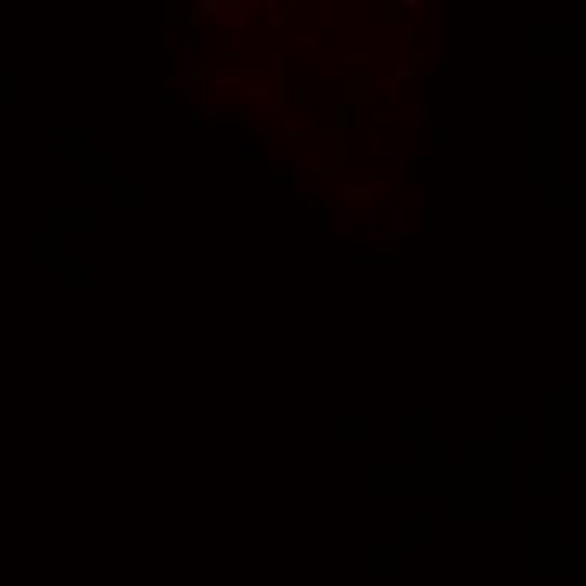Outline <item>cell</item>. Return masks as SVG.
I'll use <instances>...</instances> for the list:
<instances>
[{
    "instance_id": "50",
    "label": "cell",
    "mask_w": 586,
    "mask_h": 586,
    "mask_svg": "<svg viewBox=\"0 0 586 586\" xmlns=\"http://www.w3.org/2000/svg\"><path fill=\"white\" fill-rule=\"evenodd\" d=\"M279 131L284 133V139H290V141H292V136L297 133V118H294V115L284 118V123H282V128H279Z\"/></svg>"
},
{
    "instance_id": "62",
    "label": "cell",
    "mask_w": 586,
    "mask_h": 586,
    "mask_svg": "<svg viewBox=\"0 0 586 586\" xmlns=\"http://www.w3.org/2000/svg\"><path fill=\"white\" fill-rule=\"evenodd\" d=\"M266 8H269V16H274V10H277V8H274V0H269Z\"/></svg>"
},
{
    "instance_id": "55",
    "label": "cell",
    "mask_w": 586,
    "mask_h": 586,
    "mask_svg": "<svg viewBox=\"0 0 586 586\" xmlns=\"http://www.w3.org/2000/svg\"><path fill=\"white\" fill-rule=\"evenodd\" d=\"M216 99H219V102H224V99H243V94H240V91H219Z\"/></svg>"
},
{
    "instance_id": "4",
    "label": "cell",
    "mask_w": 586,
    "mask_h": 586,
    "mask_svg": "<svg viewBox=\"0 0 586 586\" xmlns=\"http://www.w3.org/2000/svg\"><path fill=\"white\" fill-rule=\"evenodd\" d=\"M318 131L323 136L320 156H344V141L354 128V110L344 102H323L318 107ZM347 162V159H344Z\"/></svg>"
},
{
    "instance_id": "8",
    "label": "cell",
    "mask_w": 586,
    "mask_h": 586,
    "mask_svg": "<svg viewBox=\"0 0 586 586\" xmlns=\"http://www.w3.org/2000/svg\"><path fill=\"white\" fill-rule=\"evenodd\" d=\"M315 164H318V172L313 175V185H318L320 190L347 185L349 164L344 162V156H318Z\"/></svg>"
},
{
    "instance_id": "41",
    "label": "cell",
    "mask_w": 586,
    "mask_h": 586,
    "mask_svg": "<svg viewBox=\"0 0 586 586\" xmlns=\"http://www.w3.org/2000/svg\"><path fill=\"white\" fill-rule=\"evenodd\" d=\"M68 274H65V284H84V263H68Z\"/></svg>"
},
{
    "instance_id": "61",
    "label": "cell",
    "mask_w": 586,
    "mask_h": 586,
    "mask_svg": "<svg viewBox=\"0 0 586 586\" xmlns=\"http://www.w3.org/2000/svg\"><path fill=\"white\" fill-rule=\"evenodd\" d=\"M579 86H581V94H584V81H586V68H581V71H579Z\"/></svg>"
},
{
    "instance_id": "47",
    "label": "cell",
    "mask_w": 586,
    "mask_h": 586,
    "mask_svg": "<svg viewBox=\"0 0 586 586\" xmlns=\"http://www.w3.org/2000/svg\"><path fill=\"white\" fill-rule=\"evenodd\" d=\"M415 73H417V71H412V68H409L404 60H401V63L396 65V71H394V78H396V81H412V78H415Z\"/></svg>"
},
{
    "instance_id": "27",
    "label": "cell",
    "mask_w": 586,
    "mask_h": 586,
    "mask_svg": "<svg viewBox=\"0 0 586 586\" xmlns=\"http://www.w3.org/2000/svg\"><path fill=\"white\" fill-rule=\"evenodd\" d=\"M448 453H451V443L448 440H430L425 445V464H445Z\"/></svg>"
},
{
    "instance_id": "3",
    "label": "cell",
    "mask_w": 586,
    "mask_h": 586,
    "mask_svg": "<svg viewBox=\"0 0 586 586\" xmlns=\"http://www.w3.org/2000/svg\"><path fill=\"white\" fill-rule=\"evenodd\" d=\"M344 105L352 110L375 107V57L367 50H349L344 55Z\"/></svg>"
},
{
    "instance_id": "34",
    "label": "cell",
    "mask_w": 586,
    "mask_h": 586,
    "mask_svg": "<svg viewBox=\"0 0 586 586\" xmlns=\"http://www.w3.org/2000/svg\"><path fill=\"white\" fill-rule=\"evenodd\" d=\"M415 120V123H425V118H428V107L422 105V102H412V105H404L401 107V120Z\"/></svg>"
},
{
    "instance_id": "33",
    "label": "cell",
    "mask_w": 586,
    "mask_h": 586,
    "mask_svg": "<svg viewBox=\"0 0 586 586\" xmlns=\"http://www.w3.org/2000/svg\"><path fill=\"white\" fill-rule=\"evenodd\" d=\"M188 128L193 133H214V123L209 118H203V112L198 107L188 110Z\"/></svg>"
},
{
    "instance_id": "59",
    "label": "cell",
    "mask_w": 586,
    "mask_h": 586,
    "mask_svg": "<svg viewBox=\"0 0 586 586\" xmlns=\"http://www.w3.org/2000/svg\"><path fill=\"white\" fill-rule=\"evenodd\" d=\"M399 5H401V10H404V8H417L420 3L417 0H399Z\"/></svg>"
},
{
    "instance_id": "7",
    "label": "cell",
    "mask_w": 586,
    "mask_h": 586,
    "mask_svg": "<svg viewBox=\"0 0 586 586\" xmlns=\"http://www.w3.org/2000/svg\"><path fill=\"white\" fill-rule=\"evenodd\" d=\"M378 154V133L375 128H360L354 125L352 133L344 141V159L347 164H373Z\"/></svg>"
},
{
    "instance_id": "40",
    "label": "cell",
    "mask_w": 586,
    "mask_h": 586,
    "mask_svg": "<svg viewBox=\"0 0 586 586\" xmlns=\"http://www.w3.org/2000/svg\"><path fill=\"white\" fill-rule=\"evenodd\" d=\"M57 250V240L55 237H39L37 240V258H50Z\"/></svg>"
},
{
    "instance_id": "38",
    "label": "cell",
    "mask_w": 586,
    "mask_h": 586,
    "mask_svg": "<svg viewBox=\"0 0 586 586\" xmlns=\"http://www.w3.org/2000/svg\"><path fill=\"white\" fill-rule=\"evenodd\" d=\"M404 63L412 68V71H425V68H428V55H425V50H407Z\"/></svg>"
},
{
    "instance_id": "19",
    "label": "cell",
    "mask_w": 586,
    "mask_h": 586,
    "mask_svg": "<svg viewBox=\"0 0 586 586\" xmlns=\"http://www.w3.org/2000/svg\"><path fill=\"white\" fill-rule=\"evenodd\" d=\"M399 440L401 443H425V430L428 422L420 415H401L399 417Z\"/></svg>"
},
{
    "instance_id": "49",
    "label": "cell",
    "mask_w": 586,
    "mask_h": 586,
    "mask_svg": "<svg viewBox=\"0 0 586 586\" xmlns=\"http://www.w3.org/2000/svg\"><path fill=\"white\" fill-rule=\"evenodd\" d=\"M216 125H240V123H245V118H243V115H219V112H216L214 115V118H211Z\"/></svg>"
},
{
    "instance_id": "21",
    "label": "cell",
    "mask_w": 586,
    "mask_h": 586,
    "mask_svg": "<svg viewBox=\"0 0 586 586\" xmlns=\"http://www.w3.org/2000/svg\"><path fill=\"white\" fill-rule=\"evenodd\" d=\"M394 206H399L401 211H420L425 209V203H428V195H425L420 188H401L396 190L394 198Z\"/></svg>"
},
{
    "instance_id": "17",
    "label": "cell",
    "mask_w": 586,
    "mask_h": 586,
    "mask_svg": "<svg viewBox=\"0 0 586 586\" xmlns=\"http://www.w3.org/2000/svg\"><path fill=\"white\" fill-rule=\"evenodd\" d=\"M532 422L526 415H503V440L505 443H526Z\"/></svg>"
},
{
    "instance_id": "11",
    "label": "cell",
    "mask_w": 586,
    "mask_h": 586,
    "mask_svg": "<svg viewBox=\"0 0 586 586\" xmlns=\"http://www.w3.org/2000/svg\"><path fill=\"white\" fill-rule=\"evenodd\" d=\"M341 214V224L339 232L344 237H383L381 235V216H378V209H373V214L362 216V219H347V203H339Z\"/></svg>"
},
{
    "instance_id": "2",
    "label": "cell",
    "mask_w": 586,
    "mask_h": 586,
    "mask_svg": "<svg viewBox=\"0 0 586 586\" xmlns=\"http://www.w3.org/2000/svg\"><path fill=\"white\" fill-rule=\"evenodd\" d=\"M555 464L573 469L581 458V391H553Z\"/></svg>"
},
{
    "instance_id": "25",
    "label": "cell",
    "mask_w": 586,
    "mask_h": 586,
    "mask_svg": "<svg viewBox=\"0 0 586 586\" xmlns=\"http://www.w3.org/2000/svg\"><path fill=\"white\" fill-rule=\"evenodd\" d=\"M344 193V203H373L375 185H344L339 188Z\"/></svg>"
},
{
    "instance_id": "30",
    "label": "cell",
    "mask_w": 586,
    "mask_h": 586,
    "mask_svg": "<svg viewBox=\"0 0 586 586\" xmlns=\"http://www.w3.org/2000/svg\"><path fill=\"white\" fill-rule=\"evenodd\" d=\"M269 78H271V71L266 65H245L243 68V81L248 84V86H266L269 84Z\"/></svg>"
},
{
    "instance_id": "51",
    "label": "cell",
    "mask_w": 586,
    "mask_h": 586,
    "mask_svg": "<svg viewBox=\"0 0 586 586\" xmlns=\"http://www.w3.org/2000/svg\"><path fill=\"white\" fill-rule=\"evenodd\" d=\"M440 71H443V65H440L438 60H433V63H428V68H425V78H428V81H433V78L440 76Z\"/></svg>"
},
{
    "instance_id": "1",
    "label": "cell",
    "mask_w": 586,
    "mask_h": 586,
    "mask_svg": "<svg viewBox=\"0 0 586 586\" xmlns=\"http://www.w3.org/2000/svg\"><path fill=\"white\" fill-rule=\"evenodd\" d=\"M555 78H529V182H555Z\"/></svg>"
},
{
    "instance_id": "53",
    "label": "cell",
    "mask_w": 586,
    "mask_h": 586,
    "mask_svg": "<svg viewBox=\"0 0 586 586\" xmlns=\"http://www.w3.org/2000/svg\"><path fill=\"white\" fill-rule=\"evenodd\" d=\"M279 110H282V107L277 105V102H269V105L263 102V105H261V112H263V115H269V118H274V115H277Z\"/></svg>"
},
{
    "instance_id": "56",
    "label": "cell",
    "mask_w": 586,
    "mask_h": 586,
    "mask_svg": "<svg viewBox=\"0 0 586 586\" xmlns=\"http://www.w3.org/2000/svg\"><path fill=\"white\" fill-rule=\"evenodd\" d=\"M297 68H320V60H294Z\"/></svg>"
},
{
    "instance_id": "32",
    "label": "cell",
    "mask_w": 586,
    "mask_h": 586,
    "mask_svg": "<svg viewBox=\"0 0 586 586\" xmlns=\"http://www.w3.org/2000/svg\"><path fill=\"white\" fill-rule=\"evenodd\" d=\"M307 209H315V211H336V209H339V201L331 195V190H318L313 198H307Z\"/></svg>"
},
{
    "instance_id": "23",
    "label": "cell",
    "mask_w": 586,
    "mask_h": 586,
    "mask_svg": "<svg viewBox=\"0 0 586 586\" xmlns=\"http://www.w3.org/2000/svg\"><path fill=\"white\" fill-rule=\"evenodd\" d=\"M529 492H553V469L529 466Z\"/></svg>"
},
{
    "instance_id": "9",
    "label": "cell",
    "mask_w": 586,
    "mask_h": 586,
    "mask_svg": "<svg viewBox=\"0 0 586 586\" xmlns=\"http://www.w3.org/2000/svg\"><path fill=\"white\" fill-rule=\"evenodd\" d=\"M323 151V136H320L315 120H310V128H297V133L292 136V159L294 164H302L305 159L315 162Z\"/></svg>"
},
{
    "instance_id": "43",
    "label": "cell",
    "mask_w": 586,
    "mask_h": 586,
    "mask_svg": "<svg viewBox=\"0 0 586 586\" xmlns=\"http://www.w3.org/2000/svg\"><path fill=\"white\" fill-rule=\"evenodd\" d=\"M579 112H581V144H579V156H586V102H584V94L579 97Z\"/></svg>"
},
{
    "instance_id": "10",
    "label": "cell",
    "mask_w": 586,
    "mask_h": 586,
    "mask_svg": "<svg viewBox=\"0 0 586 586\" xmlns=\"http://www.w3.org/2000/svg\"><path fill=\"white\" fill-rule=\"evenodd\" d=\"M292 102H294V110H300V107L318 110L323 105V78L320 76H297L292 81Z\"/></svg>"
},
{
    "instance_id": "44",
    "label": "cell",
    "mask_w": 586,
    "mask_h": 586,
    "mask_svg": "<svg viewBox=\"0 0 586 586\" xmlns=\"http://www.w3.org/2000/svg\"><path fill=\"white\" fill-rule=\"evenodd\" d=\"M388 154L394 159L401 154V131L399 128H391V133H388Z\"/></svg>"
},
{
    "instance_id": "54",
    "label": "cell",
    "mask_w": 586,
    "mask_h": 586,
    "mask_svg": "<svg viewBox=\"0 0 586 586\" xmlns=\"http://www.w3.org/2000/svg\"><path fill=\"white\" fill-rule=\"evenodd\" d=\"M271 24L277 26V29H284L287 24H290V18H287L284 13H274V18H271Z\"/></svg>"
},
{
    "instance_id": "28",
    "label": "cell",
    "mask_w": 586,
    "mask_h": 586,
    "mask_svg": "<svg viewBox=\"0 0 586 586\" xmlns=\"http://www.w3.org/2000/svg\"><path fill=\"white\" fill-rule=\"evenodd\" d=\"M407 211H401L399 206H394V201H388V237H401L407 232Z\"/></svg>"
},
{
    "instance_id": "45",
    "label": "cell",
    "mask_w": 586,
    "mask_h": 586,
    "mask_svg": "<svg viewBox=\"0 0 586 586\" xmlns=\"http://www.w3.org/2000/svg\"><path fill=\"white\" fill-rule=\"evenodd\" d=\"M375 563H394L396 566V547H375Z\"/></svg>"
},
{
    "instance_id": "36",
    "label": "cell",
    "mask_w": 586,
    "mask_h": 586,
    "mask_svg": "<svg viewBox=\"0 0 586 586\" xmlns=\"http://www.w3.org/2000/svg\"><path fill=\"white\" fill-rule=\"evenodd\" d=\"M412 154H415L417 159H422L425 154H428V131L425 128H417L415 133H412Z\"/></svg>"
},
{
    "instance_id": "12",
    "label": "cell",
    "mask_w": 586,
    "mask_h": 586,
    "mask_svg": "<svg viewBox=\"0 0 586 586\" xmlns=\"http://www.w3.org/2000/svg\"><path fill=\"white\" fill-rule=\"evenodd\" d=\"M315 44L323 55H347L349 52V29L344 24H323L315 34Z\"/></svg>"
},
{
    "instance_id": "35",
    "label": "cell",
    "mask_w": 586,
    "mask_h": 586,
    "mask_svg": "<svg viewBox=\"0 0 586 586\" xmlns=\"http://www.w3.org/2000/svg\"><path fill=\"white\" fill-rule=\"evenodd\" d=\"M206 47V31L201 26H195L190 21V29H188V52H201Z\"/></svg>"
},
{
    "instance_id": "18",
    "label": "cell",
    "mask_w": 586,
    "mask_h": 586,
    "mask_svg": "<svg viewBox=\"0 0 586 586\" xmlns=\"http://www.w3.org/2000/svg\"><path fill=\"white\" fill-rule=\"evenodd\" d=\"M274 63H277V105H287L290 102V52L287 50H277L274 52Z\"/></svg>"
},
{
    "instance_id": "15",
    "label": "cell",
    "mask_w": 586,
    "mask_h": 586,
    "mask_svg": "<svg viewBox=\"0 0 586 586\" xmlns=\"http://www.w3.org/2000/svg\"><path fill=\"white\" fill-rule=\"evenodd\" d=\"M435 26H438V34H435V52L448 55V50H451V3H448V0H440L438 3Z\"/></svg>"
},
{
    "instance_id": "6",
    "label": "cell",
    "mask_w": 586,
    "mask_h": 586,
    "mask_svg": "<svg viewBox=\"0 0 586 586\" xmlns=\"http://www.w3.org/2000/svg\"><path fill=\"white\" fill-rule=\"evenodd\" d=\"M243 68H245V55L240 50L214 52V65L206 73V81H214L219 86H240V84H245Z\"/></svg>"
},
{
    "instance_id": "42",
    "label": "cell",
    "mask_w": 586,
    "mask_h": 586,
    "mask_svg": "<svg viewBox=\"0 0 586 586\" xmlns=\"http://www.w3.org/2000/svg\"><path fill=\"white\" fill-rule=\"evenodd\" d=\"M263 139H266L269 148H282V146L287 144L284 133H282L279 128H266V131H263Z\"/></svg>"
},
{
    "instance_id": "20",
    "label": "cell",
    "mask_w": 586,
    "mask_h": 586,
    "mask_svg": "<svg viewBox=\"0 0 586 586\" xmlns=\"http://www.w3.org/2000/svg\"><path fill=\"white\" fill-rule=\"evenodd\" d=\"M373 440V417L360 415V417H347V443L362 445Z\"/></svg>"
},
{
    "instance_id": "57",
    "label": "cell",
    "mask_w": 586,
    "mask_h": 586,
    "mask_svg": "<svg viewBox=\"0 0 586 586\" xmlns=\"http://www.w3.org/2000/svg\"><path fill=\"white\" fill-rule=\"evenodd\" d=\"M425 24V21L422 18H417V21H401V26H404V29H409V31H415V29H420Z\"/></svg>"
},
{
    "instance_id": "48",
    "label": "cell",
    "mask_w": 586,
    "mask_h": 586,
    "mask_svg": "<svg viewBox=\"0 0 586 586\" xmlns=\"http://www.w3.org/2000/svg\"><path fill=\"white\" fill-rule=\"evenodd\" d=\"M240 94H243L245 99H248V97H269L271 89H269V86H248V84H245L243 89H240Z\"/></svg>"
},
{
    "instance_id": "16",
    "label": "cell",
    "mask_w": 586,
    "mask_h": 586,
    "mask_svg": "<svg viewBox=\"0 0 586 586\" xmlns=\"http://www.w3.org/2000/svg\"><path fill=\"white\" fill-rule=\"evenodd\" d=\"M269 182H297V185H313V172L305 164H287V167H269Z\"/></svg>"
},
{
    "instance_id": "39",
    "label": "cell",
    "mask_w": 586,
    "mask_h": 586,
    "mask_svg": "<svg viewBox=\"0 0 586 586\" xmlns=\"http://www.w3.org/2000/svg\"><path fill=\"white\" fill-rule=\"evenodd\" d=\"M224 8V0H201L198 3V13L206 18H216Z\"/></svg>"
},
{
    "instance_id": "29",
    "label": "cell",
    "mask_w": 586,
    "mask_h": 586,
    "mask_svg": "<svg viewBox=\"0 0 586 586\" xmlns=\"http://www.w3.org/2000/svg\"><path fill=\"white\" fill-rule=\"evenodd\" d=\"M399 526H401V539H404V542H409V545L417 542L420 545L425 539V524L420 519H404Z\"/></svg>"
},
{
    "instance_id": "13",
    "label": "cell",
    "mask_w": 586,
    "mask_h": 586,
    "mask_svg": "<svg viewBox=\"0 0 586 586\" xmlns=\"http://www.w3.org/2000/svg\"><path fill=\"white\" fill-rule=\"evenodd\" d=\"M182 68H185V76H182L180 86H185L190 107H195V105H198V94H201V84H206V73H209V71H206V65L201 60L190 57L188 52L182 55Z\"/></svg>"
},
{
    "instance_id": "31",
    "label": "cell",
    "mask_w": 586,
    "mask_h": 586,
    "mask_svg": "<svg viewBox=\"0 0 586 586\" xmlns=\"http://www.w3.org/2000/svg\"><path fill=\"white\" fill-rule=\"evenodd\" d=\"M370 123L373 125H396L401 123V112L399 110H391V107H373L370 110Z\"/></svg>"
},
{
    "instance_id": "14",
    "label": "cell",
    "mask_w": 586,
    "mask_h": 586,
    "mask_svg": "<svg viewBox=\"0 0 586 586\" xmlns=\"http://www.w3.org/2000/svg\"><path fill=\"white\" fill-rule=\"evenodd\" d=\"M553 206L558 211L581 209V182H576V180L553 182Z\"/></svg>"
},
{
    "instance_id": "26",
    "label": "cell",
    "mask_w": 586,
    "mask_h": 586,
    "mask_svg": "<svg viewBox=\"0 0 586 586\" xmlns=\"http://www.w3.org/2000/svg\"><path fill=\"white\" fill-rule=\"evenodd\" d=\"M86 172H89V180L91 182H102V180H110L112 177V159H102V156H91L89 164H86Z\"/></svg>"
},
{
    "instance_id": "24",
    "label": "cell",
    "mask_w": 586,
    "mask_h": 586,
    "mask_svg": "<svg viewBox=\"0 0 586 586\" xmlns=\"http://www.w3.org/2000/svg\"><path fill=\"white\" fill-rule=\"evenodd\" d=\"M378 21L386 29H396L401 24V5L399 0H381L378 3Z\"/></svg>"
},
{
    "instance_id": "58",
    "label": "cell",
    "mask_w": 586,
    "mask_h": 586,
    "mask_svg": "<svg viewBox=\"0 0 586 586\" xmlns=\"http://www.w3.org/2000/svg\"><path fill=\"white\" fill-rule=\"evenodd\" d=\"M294 10H297V3H294V0H287V3H284V16L290 18V16L294 13Z\"/></svg>"
},
{
    "instance_id": "37",
    "label": "cell",
    "mask_w": 586,
    "mask_h": 586,
    "mask_svg": "<svg viewBox=\"0 0 586 586\" xmlns=\"http://www.w3.org/2000/svg\"><path fill=\"white\" fill-rule=\"evenodd\" d=\"M451 105H445L443 107V154L445 156H451Z\"/></svg>"
},
{
    "instance_id": "52",
    "label": "cell",
    "mask_w": 586,
    "mask_h": 586,
    "mask_svg": "<svg viewBox=\"0 0 586 586\" xmlns=\"http://www.w3.org/2000/svg\"><path fill=\"white\" fill-rule=\"evenodd\" d=\"M292 42H294V44H315L318 39H315V34L305 31V34H294V37H292Z\"/></svg>"
},
{
    "instance_id": "5",
    "label": "cell",
    "mask_w": 586,
    "mask_h": 586,
    "mask_svg": "<svg viewBox=\"0 0 586 586\" xmlns=\"http://www.w3.org/2000/svg\"><path fill=\"white\" fill-rule=\"evenodd\" d=\"M529 52H579L581 26H529Z\"/></svg>"
},
{
    "instance_id": "22",
    "label": "cell",
    "mask_w": 586,
    "mask_h": 586,
    "mask_svg": "<svg viewBox=\"0 0 586 586\" xmlns=\"http://www.w3.org/2000/svg\"><path fill=\"white\" fill-rule=\"evenodd\" d=\"M112 206H118V209H133V206H139V185L136 182H115Z\"/></svg>"
},
{
    "instance_id": "46",
    "label": "cell",
    "mask_w": 586,
    "mask_h": 586,
    "mask_svg": "<svg viewBox=\"0 0 586 586\" xmlns=\"http://www.w3.org/2000/svg\"><path fill=\"white\" fill-rule=\"evenodd\" d=\"M84 133L81 136H73V139H71V144H68V146H63V151L68 154V156H71V154H84Z\"/></svg>"
},
{
    "instance_id": "60",
    "label": "cell",
    "mask_w": 586,
    "mask_h": 586,
    "mask_svg": "<svg viewBox=\"0 0 586 586\" xmlns=\"http://www.w3.org/2000/svg\"><path fill=\"white\" fill-rule=\"evenodd\" d=\"M579 229H581V235H586V209L581 206V224H579Z\"/></svg>"
}]
</instances>
